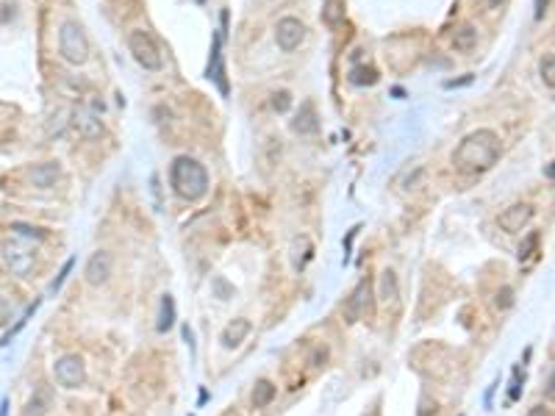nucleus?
<instances>
[{
    "instance_id": "obj_1",
    "label": "nucleus",
    "mask_w": 555,
    "mask_h": 416,
    "mask_svg": "<svg viewBox=\"0 0 555 416\" xmlns=\"http://www.w3.org/2000/svg\"><path fill=\"white\" fill-rule=\"evenodd\" d=\"M497 158H500V136L489 128H480V131H472L469 136H464V142L453 153L455 167L464 172H483V169L494 167Z\"/></svg>"
},
{
    "instance_id": "obj_27",
    "label": "nucleus",
    "mask_w": 555,
    "mask_h": 416,
    "mask_svg": "<svg viewBox=\"0 0 555 416\" xmlns=\"http://www.w3.org/2000/svg\"><path fill=\"white\" fill-rule=\"evenodd\" d=\"M73 267H75V258H70V261L64 264V270L59 272V278H56V281L50 283V294H56V292H59V289L64 286V281H67V275H70V270H73Z\"/></svg>"
},
{
    "instance_id": "obj_32",
    "label": "nucleus",
    "mask_w": 555,
    "mask_h": 416,
    "mask_svg": "<svg viewBox=\"0 0 555 416\" xmlns=\"http://www.w3.org/2000/svg\"><path fill=\"white\" fill-rule=\"evenodd\" d=\"M527 416H549V408H544V405H536V408H530V410H527Z\"/></svg>"
},
{
    "instance_id": "obj_5",
    "label": "nucleus",
    "mask_w": 555,
    "mask_h": 416,
    "mask_svg": "<svg viewBox=\"0 0 555 416\" xmlns=\"http://www.w3.org/2000/svg\"><path fill=\"white\" fill-rule=\"evenodd\" d=\"M0 258H3L6 270L17 278H28V272L34 270V253L20 242H6L0 247Z\"/></svg>"
},
{
    "instance_id": "obj_28",
    "label": "nucleus",
    "mask_w": 555,
    "mask_h": 416,
    "mask_svg": "<svg viewBox=\"0 0 555 416\" xmlns=\"http://www.w3.org/2000/svg\"><path fill=\"white\" fill-rule=\"evenodd\" d=\"M511 305H514V292L505 286V289H500V292H497V308H500V311H505V308H511Z\"/></svg>"
},
{
    "instance_id": "obj_19",
    "label": "nucleus",
    "mask_w": 555,
    "mask_h": 416,
    "mask_svg": "<svg viewBox=\"0 0 555 416\" xmlns=\"http://www.w3.org/2000/svg\"><path fill=\"white\" fill-rule=\"evenodd\" d=\"M272 397H275V386L270 380H258L256 388H253V405L256 408H267L272 402Z\"/></svg>"
},
{
    "instance_id": "obj_14",
    "label": "nucleus",
    "mask_w": 555,
    "mask_h": 416,
    "mask_svg": "<svg viewBox=\"0 0 555 416\" xmlns=\"http://www.w3.org/2000/svg\"><path fill=\"white\" fill-rule=\"evenodd\" d=\"M292 131L300 133V136L317 131V111H314L311 103H303V106H300V114H297V120L292 122Z\"/></svg>"
},
{
    "instance_id": "obj_2",
    "label": "nucleus",
    "mask_w": 555,
    "mask_h": 416,
    "mask_svg": "<svg viewBox=\"0 0 555 416\" xmlns=\"http://www.w3.org/2000/svg\"><path fill=\"white\" fill-rule=\"evenodd\" d=\"M169 183L178 197L183 200H200L209 191V172L200 161L189 155H178L169 167Z\"/></svg>"
},
{
    "instance_id": "obj_21",
    "label": "nucleus",
    "mask_w": 555,
    "mask_h": 416,
    "mask_svg": "<svg viewBox=\"0 0 555 416\" xmlns=\"http://www.w3.org/2000/svg\"><path fill=\"white\" fill-rule=\"evenodd\" d=\"M538 73H541V81L547 84V89H555V59L552 53H547L538 64Z\"/></svg>"
},
{
    "instance_id": "obj_7",
    "label": "nucleus",
    "mask_w": 555,
    "mask_h": 416,
    "mask_svg": "<svg viewBox=\"0 0 555 416\" xmlns=\"http://www.w3.org/2000/svg\"><path fill=\"white\" fill-rule=\"evenodd\" d=\"M303 39H305V26H303L297 17H283V20H278V26H275V42H278V48H281L283 53L297 50V48L303 45Z\"/></svg>"
},
{
    "instance_id": "obj_13",
    "label": "nucleus",
    "mask_w": 555,
    "mask_h": 416,
    "mask_svg": "<svg viewBox=\"0 0 555 416\" xmlns=\"http://www.w3.org/2000/svg\"><path fill=\"white\" fill-rule=\"evenodd\" d=\"M73 125H75L86 139H95V136L103 133L100 120H95V114H89L86 108H75V114H73Z\"/></svg>"
},
{
    "instance_id": "obj_20",
    "label": "nucleus",
    "mask_w": 555,
    "mask_h": 416,
    "mask_svg": "<svg viewBox=\"0 0 555 416\" xmlns=\"http://www.w3.org/2000/svg\"><path fill=\"white\" fill-rule=\"evenodd\" d=\"M350 84H355V86H373V84H378V73L373 67H352L350 70Z\"/></svg>"
},
{
    "instance_id": "obj_16",
    "label": "nucleus",
    "mask_w": 555,
    "mask_h": 416,
    "mask_svg": "<svg viewBox=\"0 0 555 416\" xmlns=\"http://www.w3.org/2000/svg\"><path fill=\"white\" fill-rule=\"evenodd\" d=\"M247 333H250V322H247V319H234V322L223 330V344H225V347H239Z\"/></svg>"
},
{
    "instance_id": "obj_10",
    "label": "nucleus",
    "mask_w": 555,
    "mask_h": 416,
    "mask_svg": "<svg viewBox=\"0 0 555 416\" xmlns=\"http://www.w3.org/2000/svg\"><path fill=\"white\" fill-rule=\"evenodd\" d=\"M59 178H62V167H59V161L37 164V167H31V172H28V180H31L37 189H53V186L59 183Z\"/></svg>"
},
{
    "instance_id": "obj_30",
    "label": "nucleus",
    "mask_w": 555,
    "mask_h": 416,
    "mask_svg": "<svg viewBox=\"0 0 555 416\" xmlns=\"http://www.w3.org/2000/svg\"><path fill=\"white\" fill-rule=\"evenodd\" d=\"M519 375H522V372H519V366H516V369H514V383H511V391H508V397H511V399H519V394H522Z\"/></svg>"
},
{
    "instance_id": "obj_8",
    "label": "nucleus",
    "mask_w": 555,
    "mask_h": 416,
    "mask_svg": "<svg viewBox=\"0 0 555 416\" xmlns=\"http://www.w3.org/2000/svg\"><path fill=\"white\" fill-rule=\"evenodd\" d=\"M530 220H533V208L527 202H516V205L505 208V211L500 214V228L505 234H519Z\"/></svg>"
},
{
    "instance_id": "obj_9",
    "label": "nucleus",
    "mask_w": 555,
    "mask_h": 416,
    "mask_svg": "<svg viewBox=\"0 0 555 416\" xmlns=\"http://www.w3.org/2000/svg\"><path fill=\"white\" fill-rule=\"evenodd\" d=\"M111 253H106V250H97L92 258H89V264H86V283H92V286H103L106 281H109V275H111Z\"/></svg>"
},
{
    "instance_id": "obj_4",
    "label": "nucleus",
    "mask_w": 555,
    "mask_h": 416,
    "mask_svg": "<svg viewBox=\"0 0 555 416\" xmlns=\"http://www.w3.org/2000/svg\"><path fill=\"white\" fill-rule=\"evenodd\" d=\"M128 48H131L133 59H136L144 70H150V73L161 70L164 62H161V53H158L156 42L150 39V34H144V31H131V37H128Z\"/></svg>"
},
{
    "instance_id": "obj_26",
    "label": "nucleus",
    "mask_w": 555,
    "mask_h": 416,
    "mask_svg": "<svg viewBox=\"0 0 555 416\" xmlns=\"http://www.w3.org/2000/svg\"><path fill=\"white\" fill-rule=\"evenodd\" d=\"M289 106H292V95H289V92H275V95H272V108H275L278 114L289 111Z\"/></svg>"
},
{
    "instance_id": "obj_22",
    "label": "nucleus",
    "mask_w": 555,
    "mask_h": 416,
    "mask_svg": "<svg viewBox=\"0 0 555 416\" xmlns=\"http://www.w3.org/2000/svg\"><path fill=\"white\" fill-rule=\"evenodd\" d=\"M322 15H325L328 26H339V23L344 20V9H341V0H328V3H325V9H322Z\"/></svg>"
},
{
    "instance_id": "obj_23",
    "label": "nucleus",
    "mask_w": 555,
    "mask_h": 416,
    "mask_svg": "<svg viewBox=\"0 0 555 416\" xmlns=\"http://www.w3.org/2000/svg\"><path fill=\"white\" fill-rule=\"evenodd\" d=\"M381 297H384V300H397V278H395L392 270L384 272V294H381Z\"/></svg>"
},
{
    "instance_id": "obj_29",
    "label": "nucleus",
    "mask_w": 555,
    "mask_h": 416,
    "mask_svg": "<svg viewBox=\"0 0 555 416\" xmlns=\"http://www.w3.org/2000/svg\"><path fill=\"white\" fill-rule=\"evenodd\" d=\"M15 17H17L15 3H0V26H9Z\"/></svg>"
},
{
    "instance_id": "obj_33",
    "label": "nucleus",
    "mask_w": 555,
    "mask_h": 416,
    "mask_svg": "<svg viewBox=\"0 0 555 416\" xmlns=\"http://www.w3.org/2000/svg\"><path fill=\"white\" fill-rule=\"evenodd\" d=\"M183 339H187V344H189V347H192V350H195V341H192V339H195V336H192V330H189V325H183Z\"/></svg>"
},
{
    "instance_id": "obj_34",
    "label": "nucleus",
    "mask_w": 555,
    "mask_h": 416,
    "mask_svg": "<svg viewBox=\"0 0 555 416\" xmlns=\"http://www.w3.org/2000/svg\"><path fill=\"white\" fill-rule=\"evenodd\" d=\"M486 3H489V6H502L505 0H486Z\"/></svg>"
},
{
    "instance_id": "obj_25",
    "label": "nucleus",
    "mask_w": 555,
    "mask_h": 416,
    "mask_svg": "<svg viewBox=\"0 0 555 416\" xmlns=\"http://www.w3.org/2000/svg\"><path fill=\"white\" fill-rule=\"evenodd\" d=\"M536 247H538V234H527L525 242H522V247H519V261H527L536 253Z\"/></svg>"
},
{
    "instance_id": "obj_15",
    "label": "nucleus",
    "mask_w": 555,
    "mask_h": 416,
    "mask_svg": "<svg viewBox=\"0 0 555 416\" xmlns=\"http://www.w3.org/2000/svg\"><path fill=\"white\" fill-rule=\"evenodd\" d=\"M48 408H50V391H48L45 386H39V388L34 391V397L26 402L23 416H45Z\"/></svg>"
},
{
    "instance_id": "obj_12",
    "label": "nucleus",
    "mask_w": 555,
    "mask_h": 416,
    "mask_svg": "<svg viewBox=\"0 0 555 416\" xmlns=\"http://www.w3.org/2000/svg\"><path fill=\"white\" fill-rule=\"evenodd\" d=\"M220 48H223V34H217V37H214L211 62H209V78H214V81L220 84L223 95H225V92H228V84H225V70H223V53H220Z\"/></svg>"
},
{
    "instance_id": "obj_35",
    "label": "nucleus",
    "mask_w": 555,
    "mask_h": 416,
    "mask_svg": "<svg viewBox=\"0 0 555 416\" xmlns=\"http://www.w3.org/2000/svg\"><path fill=\"white\" fill-rule=\"evenodd\" d=\"M198 3H206V0H198Z\"/></svg>"
},
{
    "instance_id": "obj_6",
    "label": "nucleus",
    "mask_w": 555,
    "mask_h": 416,
    "mask_svg": "<svg viewBox=\"0 0 555 416\" xmlns=\"http://www.w3.org/2000/svg\"><path fill=\"white\" fill-rule=\"evenodd\" d=\"M53 375H56L59 386H64V388H78L86 380V369L78 355H62L53 363Z\"/></svg>"
},
{
    "instance_id": "obj_11",
    "label": "nucleus",
    "mask_w": 555,
    "mask_h": 416,
    "mask_svg": "<svg viewBox=\"0 0 555 416\" xmlns=\"http://www.w3.org/2000/svg\"><path fill=\"white\" fill-rule=\"evenodd\" d=\"M364 297H369V278L355 286V292L350 294V300H347V305H344V319H347V322H358L361 308H364Z\"/></svg>"
},
{
    "instance_id": "obj_24",
    "label": "nucleus",
    "mask_w": 555,
    "mask_h": 416,
    "mask_svg": "<svg viewBox=\"0 0 555 416\" xmlns=\"http://www.w3.org/2000/svg\"><path fill=\"white\" fill-rule=\"evenodd\" d=\"M12 231H15L17 236H23V239H34V242H42V239H45V234H42L39 228H31V225H20V223H15Z\"/></svg>"
},
{
    "instance_id": "obj_31",
    "label": "nucleus",
    "mask_w": 555,
    "mask_h": 416,
    "mask_svg": "<svg viewBox=\"0 0 555 416\" xmlns=\"http://www.w3.org/2000/svg\"><path fill=\"white\" fill-rule=\"evenodd\" d=\"M547 9H549V0H536V20H544Z\"/></svg>"
},
{
    "instance_id": "obj_3",
    "label": "nucleus",
    "mask_w": 555,
    "mask_h": 416,
    "mask_svg": "<svg viewBox=\"0 0 555 416\" xmlns=\"http://www.w3.org/2000/svg\"><path fill=\"white\" fill-rule=\"evenodd\" d=\"M59 50L70 64H84L89 59V42H86V34H84V28L78 23H73V20L62 23V28H59Z\"/></svg>"
},
{
    "instance_id": "obj_18",
    "label": "nucleus",
    "mask_w": 555,
    "mask_h": 416,
    "mask_svg": "<svg viewBox=\"0 0 555 416\" xmlns=\"http://www.w3.org/2000/svg\"><path fill=\"white\" fill-rule=\"evenodd\" d=\"M475 42H478V31H475L472 26H464L461 31H455V39H453L455 50H461V53H469V50L475 48Z\"/></svg>"
},
{
    "instance_id": "obj_17",
    "label": "nucleus",
    "mask_w": 555,
    "mask_h": 416,
    "mask_svg": "<svg viewBox=\"0 0 555 416\" xmlns=\"http://www.w3.org/2000/svg\"><path fill=\"white\" fill-rule=\"evenodd\" d=\"M175 325V300L172 294L161 297V316H158V333H167Z\"/></svg>"
}]
</instances>
